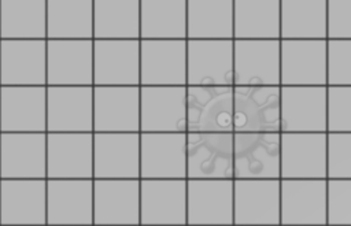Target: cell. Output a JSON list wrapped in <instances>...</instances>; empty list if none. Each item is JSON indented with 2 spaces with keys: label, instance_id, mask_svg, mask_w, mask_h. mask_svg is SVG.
<instances>
[{
  "label": "cell",
  "instance_id": "obj_28",
  "mask_svg": "<svg viewBox=\"0 0 351 226\" xmlns=\"http://www.w3.org/2000/svg\"><path fill=\"white\" fill-rule=\"evenodd\" d=\"M328 179H281V226H326Z\"/></svg>",
  "mask_w": 351,
  "mask_h": 226
},
{
  "label": "cell",
  "instance_id": "obj_27",
  "mask_svg": "<svg viewBox=\"0 0 351 226\" xmlns=\"http://www.w3.org/2000/svg\"><path fill=\"white\" fill-rule=\"evenodd\" d=\"M234 226H281V179H234Z\"/></svg>",
  "mask_w": 351,
  "mask_h": 226
},
{
  "label": "cell",
  "instance_id": "obj_18",
  "mask_svg": "<svg viewBox=\"0 0 351 226\" xmlns=\"http://www.w3.org/2000/svg\"><path fill=\"white\" fill-rule=\"evenodd\" d=\"M281 133H328V86H281Z\"/></svg>",
  "mask_w": 351,
  "mask_h": 226
},
{
  "label": "cell",
  "instance_id": "obj_30",
  "mask_svg": "<svg viewBox=\"0 0 351 226\" xmlns=\"http://www.w3.org/2000/svg\"><path fill=\"white\" fill-rule=\"evenodd\" d=\"M188 40H234L233 0H186Z\"/></svg>",
  "mask_w": 351,
  "mask_h": 226
},
{
  "label": "cell",
  "instance_id": "obj_13",
  "mask_svg": "<svg viewBox=\"0 0 351 226\" xmlns=\"http://www.w3.org/2000/svg\"><path fill=\"white\" fill-rule=\"evenodd\" d=\"M234 86H281V40H234Z\"/></svg>",
  "mask_w": 351,
  "mask_h": 226
},
{
  "label": "cell",
  "instance_id": "obj_19",
  "mask_svg": "<svg viewBox=\"0 0 351 226\" xmlns=\"http://www.w3.org/2000/svg\"><path fill=\"white\" fill-rule=\"evenodd\" d=\"M93 179H140V133H93Z\"/></svg>",
  "mask_w": 351,
  "mask_h": 226
},
{
  "label": "cell",
  "instance_id": "obj_33",
  "mask_svg": "<svg viewBox=\"0 0 351 226\" xmlns=\"http://www.w3.org/2000/svg\"><path fill=\"white\" fill-rule=\"evenodd\" d=\"M47 40H93V0H47Z\"/></svg>",
  "mask_w": 351,
  "mask_h": 226
},
{
  "label": "cell",
  "instance_id": "obj_3",
  "mask_svg": "<svg viewBox=\"0 0 351 226\" xmlns=\"http://www.w3.org/2000/svg\"><path fill=\"white\" fill-rule=\"evenodd\" d=\"M234 86L186 85L188 131L234 133Z\"/></svg>",
  "mask_w": 351,
  "mask_h": 226
},
{
  "label": "cell",
  "instance_id": "obj_14",
  "mask_svg": "<svg viewBox=\"0 0 351 226\" xmlns=\"http://www.w3.org/2000/svg\"><path fill=\"white\" fill-rule=\"evenodd\" d=\"M281 86H328V40H281Z\"/></svg>",
  "mask_w": 351,
  "mask_h": 226
},
{
  "label": "cell",
  "instance_id": "obj_9",
  "mask_svg": "<svg viewBox=\"0 0 351 226\" xmlns=\"http://www.w3.org/2000/svg\"><path fill=\"white\" fill-rule=\"evenodd\" d=\"M234 179H281V133H234Z\"/></svg>",
  "mask_w": 351,
  "mask_h": 226
},
{
  "label": "cell",
  "instance_id": "obj_36",
  "mask_svg": "<svg viewBox=\"0 0 351 226\" xmlns=\"http://www.w3.org/2000/svg\"><path fill=\"white\" fill-rule=\"evenodd\" d=\"M328 86H351V40H328Z\"/></svg>",
  "mask_w": 351,
  "mask_h": 226
},
{
  "label": "cell",
  "instance_id": "obj_37",
  "mask_svg": "<svg viewBox=\"0 0 351 226\" xmlns=\"http://www.w3.org/2000/svg\"><path fill=\"white\" fill-rule=\"evenodd\" d=\"M328 133H351V86H328Z\"/></svg>",
  "mask_w": 351,
  "mask_h": 226
},
{
  "label": "cell",
  "instance_id": "obj_23",
  "mask_svg": "<svg viewBox=\"0 0 351 226\" xmlns=\"http://www.w3.org/2000/svg\"><path fill=\"white\" fill-rule=\"evenodd\" d=\"M281 179H328V133H281Z\"/></svg>",
  "mask_w": 351,
  "mask_h": 226
},
{
  "label": "cell",
  "instance_id": "obj_24",
  "mask_svg": "<svg viewBox=\"0 0 351 226\" xmlns=\"http://www.w3.org/2000/svg\"><path fill=\"white\" fill-rule=\"evenodd\" d=\"M0 226H47V179H0Z\"/></svg>",
  "mask_w": 351,
  "mask_h": 226
},
{
  "label": "cell",
  "instance_id": "obj_2",
  "mask_svg": "<svg viewBox=\"0 0 351 226\" xmlns=\"http://www.w3.org/2000/svg\"><path fill=\"white\" fill-rule=\"evenodd\" d=\"M186 85L234 86V40H188Z\"/></svg>",
  "mask_w": 351,
  "mask_h": 226
},
{
  "label": "cell",
  "instance_id": "obj_31",
  "mask_svg": "<svg viewBox=\"0 0 351 226\" xmlns=\"http://www.w3.org/2000/svg\"><path fill=\"white\" fill-rule=\"evenodd\" d=\"M234 40H281V0H233Z\"/></svg>",
  "mask_w": 351,
  "mask_h": 226
},
{
  "label": "cell",
  "instance_id": "obj_20",
  "mask_svg": "<svg viewBox=\"0 0 351 226\" xmlns=\"http://www.w3.org/2000/svg\"><path fill=\"white\" fill-rule=\"evenodd\" d=\"M140 179H186V133H140Z\"/></svg>",
  "mask_w": 351,
  "mask_h": 226
},
{
  "label": "cell",
  "instance_id": "obj_29",
  "mask_svg": "<svg viewBox=\"0 0 351 226\" xmlns=\"http://www.w3.org/2000/svg\"><path fill=\"white\" fill-rule=\"evenodd\" d=\"M186 0H140V40H188Z\"/></svg>",
  "mask_w": 351,
  "mask_h": 226
},
{
  "label": "cell",
  "instance_id": "obj_38",
  "mask_svg": "<svg viewBox=\"0 0 351 226\" xmlns=\"http://www.w3.org/2000/svg\"><path fill=\"white\" fill-rule=\"evenodd\" d=\"M328 40H351V1H328Z\"/></svg>",
  "mask_w": 351,
  "mask_h": 226
},
{
  "label": "cell",
  "instance_id": "obj_16",
  "mask_svg": "<svg viewBox=\"0 0 351 226\" xmlns=\"http://www.w3.org/2000/svg\"><path fill=\"white\" fill-rule=\"evenodd\" d=\"M47 133H93V86H47Z\"/></svg>",
  "mask_w": 351,
  "mask_h": 226
},
{
  "label": "cell",
  "instance_id": "obj_26",
  "mask_svg": "<svg viewBox=\"0 0 351 226\" xmlns=\"http://www.w3.org/2000/svg\"><path fill=\"white\" fill-rule=\"evenodd\" d=\"M93 226H140V179H93Z\"/></svg>",
  "mask_w": 351,
  "mask_h": 226
},
{
  "label": "cell",
  "instance_id": "obj_21",
  "mask_svg": "<svg viewBox=\"0 0 351 226\" xmlns=\"http://www.w3.org/2000/svg\"><path fill=\"white\" fill-rule=\"evenodd\" d=\"M0 179H47V133H0Z\"/></svg>",
  "mask_w": 351,
  "mask_h": 226
},
{
  "label": "cell",
  "instance_id": "obj_35",
  "mask_svg": "<svg viewBox=\"0 0 351 226\" xmlns=\"http://www.w3.org/2000/svg\"><path fill=\"white\" fill-rule=\"evenodd\" d=\"M281 40H328V1L281 0Z\"/></svg>",
  "mask_w": 351,
  "mask_h": 226
},
{
  "label": "cell",
  "instance_id": "obj_12",
  "mask_svg": "<svg viewBox=\"0 0 351 226\" xmlns=\"http://www.w3.org/2000/svg\"><path fill=\"white\" fill-rule=\"evenodd\" d=\"M93 86H140V40H93Z\"/></svg>",
  "mask_w": 351,
  "mask_h": 226
},
{
  "label": "cell",
  "instance_id": "obj_10",
  "mask_svg": "<svg viewBox=\"0 0 351 226\" xmlns=\"http://www.w3.org/2000/svg\"><path fill=\"white\" fill-rule=\"evenodd\" d=\"M0 86H47V40H0Z\"/></svg>",
  "mask_w": 351,
  "mask_h": 226
},
{
  "label": "cell",
  "instance_id": "obj_1",
  "mask_svg": "<svg viewBox=\"0 0 351 226\" xmlns=\"http://www.w3.org/2000/svg\"><path fill=\"white\" fill-rule=\"evenodd\" d=\"M234 133H186V179H234Z\"/></svg>",
  "mask_w": 351,
  "mask_h": 226
},
{
  "label": "cell",
  "instance_id": "obj_25",
  "mask_svg": "<svg viewBox=\"0 0 351 226\" xmlns=\"http://www.w3.org/2000/svg\"><path fill=\"white\" fill-rule=\"evenodd\" d=\"M47 226H93V179H47Z\"/></svg>",
  "mask_w": 351,
  "mask_h": 226
},
{
  "label": "cell",
  "instance_id": "obj_5",
  "mask_svg": "<svg viewBox=\"0 0 351 226\" xmlns=\"http://www.w3.org/2000/svg\"><path fill=\"white\" fill-rule=\"evenodd\" d=\"M188 179H140V226H188Z\"/></svg>",
  "mask_w": 351,
  "mask_h": 226
},
{
  "label": "cell",
  "instance_id": "obj_34",
  "mask_svg": "<svg viewBox=\"0 0 351 226\" xmlns=\"http://www.w3.org/2000/svg\"><path fill=\"white\" fill-rule=\"evenodd\" d=\"M93 40H140V0H93Z\"/></svg>",
  "mask_w": 351,
  "mask_h": 226
},
{
  "label": "cell",
  "instance_id": "obj_4",
  "mask_svg": "<svg viewBox=\"0 0 351 226\" xmlns=\"http://www.w3.org/2000/svg\"><path fill=\"white\" fill-rule=\"evenodd\" d=\"M188 226H234V179H188Z\"/></svg>",
  "mask_w": 351,
  "mask_h": 226
},
{
  "label": "cell",
  "instance_id": "obj_7",
  "mask_svg": "<svg viewBox=\"0 0 351 226\" xmlns=\"http://www.w3.org/2000/svg\"><path fill=\"white\" fill-rule=\"evenodd\" d=\"M234 133H281V86H234Z\"/></svg>",
  "mask_w": 351,
  "mask_h": 226
},
{
  "label": "cell",
  "instance_id": "obj_6",
  "mask_svg": "<svg viewBox=\"0 0 351 226\" xmlns=\"http://www.w3.org/2000/svg\"><path fill=\"white\" fill-rule=\"evenodd\" d=\"M140 133H188L186 86H140Z\"/></svg>",
  "mask_w": 351,
  "mask_h": 226
},
{
  "label": "cell",
  "instance_id": "obj_17",
  "mask_svg": "<svg viewBox=\"0 0 351 226\" xmlns=\"http://www.w3.org/2000/svg\"><path fill=\"white\" fill-rule=\"evenodd\" d=\"M93 133H140V86H93Z\"/></svg>",
  "mask_w": 351,
  "mask_h": 226
},
{
  "label": "cell",
  "instance_id": "obj_15",
  "mask_svg": "<svg viewBox=\"0 0 351 226\" xmlns=\"http://www.w3.org/2000/svg\"><path fill=\"white\" fill-rule=\"evenodd\" d=\"M0 133H47V86H0Z\"/></svg>",
  "mask_w": 351,
  "mask_h": 226
},
{
  "label": "cell",
  "instance_id": "obj_11",
  "mask_svg": "<svg viewBox=\"0 0 351 226\" xmlns=\"http://www.w3.org/2000/svg\"><path fill=\"white\" fill-rule=\"evenodd\" d=\"M47 86H93V40H47Z\"/></svg>",
  "mask_w": 351,
  "mask_h": 226
},
{
  "label": "cell",
  "instance_id": "obj_8",
  "mask_svg": "<svg viewBox=\"0 0 351 226\" xmlns=\"http://www.w3.org/2000/svg\"><path fill=\"white\" fill-rule=\"evenodd\" d=\"M188 40H140V86H186Z\"/></svg>",
  "mask_w": 351,
  "mask_h": 226
},
{
  "label": "cell",
  "instance_id": "obj_32",
  "mask_svg": "<svg viewBox=\"0 0 351 226\" xmlns=\"http://www.w3.org/2000/svg\"><path fill=\"white\" fill-rule=\"evenodd\" d=\"M0 40H47V0H0Z\"/></svg>",
  "mask_w": 351,
  "mask_h": 226
},
{
  "label": "cell",
  "instance_id": "obj_22",
  "mask_svg": "<svg viewBox=\"0 0 351 226\" xmlns=\"http://www.w3.org/2000/svg\"><path fill=\"white\" fill-rule=\"evenodd\" d=\"M47 179H93V133H47Z\"/></svg>",
  "mask_w": 351,
  "mask_h": 226
}]
</instances>
